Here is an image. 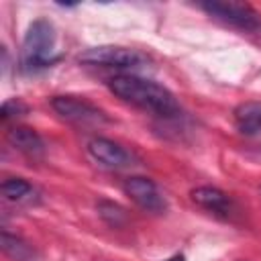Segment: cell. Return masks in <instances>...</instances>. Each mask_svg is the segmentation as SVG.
<instances>
[{
	"mask_svg": "<svg viewBox=\"0 0 261 261\" xmlns=\"http://www.w3.org/2000/svg\"><path fill=\"white\" fill-rule=\"evenodd\" d=\"M108 88L122 102H128L161 118H169L179 112V104L175 96L153 80L133 75V73H120L108 80Z\"/></svg>",
	"mask_w": 261,
	"mask_h": 261,
	"instance_id": "6da1fadb",
	"label": "cell"
},
{
	"mask_svg": "<svg viewBox=\"0 0 261 261\" xmlns=\"http://www.w3.org/2000/svg\"><path fill=\"white\" fill-rule=\"evenodd\" d=\"M55 27L47 18H37L29 24L22 49H20V67L27 73L41 71L57 61L55 57Z\"/></svg>",
	"mask_w": 261,
	"mask_h": 261,
	"instance_id": "7a4b0ae2",
	"label": "cell"
},
{
	"mask_svg": "<svg viewBox=\"0 0 261 261\" xmlns=\"http://www.w3.org/2000/svg\"><path fill=\"white\" fill-rule=\"evenodd\" d=\"M198 8L204 10L208 16H212L232 29H239L245 33H261V14L249 4L212 0V2L198 4Z\"/></svg>",
	"mask_w": 261,
	"mask_h": 261,
	"instance_id": "3957f363",
	"label": "cell"
},
{
	"mask_svg": "<svg viewBox=\"0 0 261 261\" xmlns=\"http://www.w3.org/2000/svg\"><path fill=\"white\" fill-rule=\"evenodd\" d=\"M80 61L94 67L133 69V67H141L147 61V57L137 49H128L120 45H100V47L86 49L80 55Z\"/></svg>",
	"mask_w": 261,
	"mask_h": 261,
	"instance_id": "277c9868",
	"label": "cell"
},
{
	"mask_svg": "<svg viewBox=\"0 0 261 261\" xmlns=\"http://www.w3.org/2000/svg\"><path fill=\"white\" fill-rule=\"evenodd\" d=\"M51 108L67 122L77 124V126H90V124H102L106 122V114L90 104L88 100L75 98V96H53L51 98Z\"/></svg>",
	"mask_w": 261,
	"mask_h": 261,
	"instance_id": "5b68a950",
	"label": "cell"
},
{
	"mask_svg": "<svg viewBox=\"0 0 261 261\" xmlns=\"http://www.w3.org/2000/svg\"><path fill=\"white\" fill-rule=\"evenodd\" d=\"M124 194L139 206L143 208L145 212H153V214H159L167 208L165 204V198L161 196L159 188L149 179V177H143V175H133L128 179H124Z\"/></svg>",
	"mask_w": 261,
	"mask_h": 261,
	"instance_id": "8992f818",
	"label": "cell"
},
{
	"mask_svg": "<svg viewBox=\"0 0 261 261\" xmlns=\"http://www.w3.org/2000/svg\"><path fill=\"white\" fill-rule=\"evenodd\" d=\"M88 153L94 161L108 169H124L133 165V155L122 145L106 137H92L88 141Z\"/></svg>",
	"mask_w": 261,
	"mask_h": 261,
	"instance_id": "52a82bcc",
	"label": "cell"
},
{
	"mask_svg": "<svg viewBox=\"0 0 261 261\" xmlns=\"http://www.w3.org/2000/svg\"><path fill=\"white\" fill-rule=\"evenodd\" d=\"M190 198L194 204H198L200 208H204L210 214L220 216V218H230L234 212L232 198L214 186H198L190 192Z\"/></svg>",
	"mask_w": 261,
	"mask_h": 261,
	"instance_id": "ba28073f",
	"label": "cell"
},
{
	"mask_svg": "<svg viewBox=\"0 0 261 261\" xmlns=\"http://www.w3.org/2000/svg\"><path fill=\"white\" fill-rule=\"evenodd\" d=\"M232 118H234L237 130L243 137L261 141V102L249 100L239 104L232 112Z\"/></svg>",
	"mask_w": 261,
	"mask_h": 261,
	"instance_id": "9c48e42d",
	"label": "cell"
},
{
	"mask_svg": "<svg viewBox=\"0 0 261 261\" xmlns=\"http://www.w3.org/2000/svg\"><path fill=\"white\" fill-rule=\"evenodd\" d=\"M6 141L18 153H22L31 159H37L45 153V143H43L41 135L31 126H12V128H8Z\"/></svg>",
	"mask_w": 261,
	"mask_h": 261,
	"instance_id": "30bf717a",
	"label": "cell"
},
{
	"mask_svg": "<svg viewBox=\"0 0 261 261\" xmlns=\"http://www.w3.org/2000/svg\"><path fill=\"white\" fill-rule=\"evenodd\" d=\"M2 196L12 204H33L37 202V190L22 177H6L2 181Z\"/></svg>",
	"mask_w": 261,
	"mask_h": 261,
	"instance_id": "8fae6325",
	"label": "cell"
},
{
	"mask_svg": "<svg viewBox=\"0 0 261 261\" xmlns=\"http://www.w3.org/2000/svg\"><path fill=\"white\" fill-rule=\"evenodd\" d=\"M0 245L6 257H10L12 261H33L35 259V251L29 243H24L20 237L10 234L8 230H2L0 234Z\"/></svg>",
	"mask_w": 261,
	"mask_h": 261,
	"instance_id": "7c38bea8",
	"label": "cell"
},
{
	"mask_svg": "<svg viewBox=\"0 0 261 261\" xmlns=\"http://www.w3.org/2000/svg\"><path fill=\"white\" fill-rule=\"evenodd\" d=\"M98 212H100V216H102L110 226H122L124 220H126L124 210H122L118 204H112V202H100V204H98Z\"/></svg>",
	"mask_w": 261,
	"mask_h": 261,
	"instance_id": "4fadbf2b",
	"label": "cell"
},
{
	"mask_svg": "<svg viewBox=\"0 0 261 261\" xmlns=\"http://www.w3.org/2000/svg\"><path fill=\"white\" fill-rule=\"evenodd\" d=\"M27 112V104L20 102L18 98H12V100H6L2 104V120H10L14 116H20Z\"/></svg>",
	"mask_w": 261,
	"mask_h": 261,
	"instance_id": "5bb4252c",
	"label": "cell"
},
{
	"mask_svg": "<svg viewBox=\"0 0 261 261\" xmlns=\"http://www.w3.org/2000/svg\"><path fill=\"white\" fill-rule=\"evenodd\" d=\"M165 261H186V257H184L181 253H177V255H173V257H169V259H165Z\"/></svg>",
	"mask_w": 261,
	"mask_h": 261,
	"instance_id": "9a60e30c",
	"label": "cell"
}]
</instances>
